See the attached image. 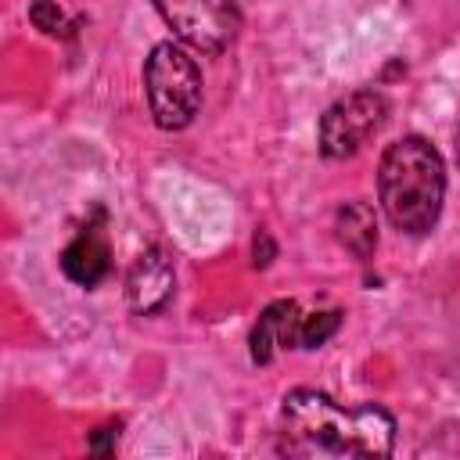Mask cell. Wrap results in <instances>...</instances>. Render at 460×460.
<instances>
[{"instance_id": "6da1fadb", "label": "cell", "mask_w": 460, "mask_h": 460, "mask_svg": "<svg viewBox=\"0 0 460 460\" xmlns=\"http://www.w3.org/2000/svg\"><path fill=\"white\" fill-rule=\"evenodd\" d=\"M280 424L302 449H320L334 456H388L395 442V420L385 406H338L331 395L313 388H295L284 395Z\"/></svg>"}, {"instance_id": "7a4b0ae2", "label": "cell", "mask_w": 460, "mask_h": 460, "mask_svg": "<svg viewBox=\"0 0 460 460\" xmlns=\"http://www.w3.org/2000/svg\"><path fill=\"white\" fill-rule=\"evenodd\" d=\"M377 198L388 223L402 234H428L446 198V165L431 140L402 137L385 147L377 165Z\"/></svg>"}, {"instance_id": "3957f363", "label": "cell", "mask_w": 460, "mask_h": 460, "mask_svg": "<svg viewBox=\"0 0 460 460\" xmlns=\"http://www.w3.org/2000/svg\"><path fill=\"white\" fill-rule=\"evenodd\" d=\"M144 90L158 129H183L201 108V68L180 43H158L144 65Z\"/></svg>"}, {"instance_id": "277c9868", "label": "cell", "mask_w": 460, "mask_h": 460, "mask_svg": "<svg viewBox=\"0 0 460 460\" xmlns=\"http://www.w3.org/2000/svg\"><path fill=\"white\" fill-rule=\"evenodd\" d=\"M385 119H388V101L377 90H352L320 115L316 144L323 158H352L370 137L381 133Z\"/></svg>"}, {"instance_id": "5b68a950", "label": "cell", "mask_w": 460, "mask_h": 460, "mask_svg": "<svg viewBox=\"0 0 460 460\" xmlns=\"http://www.w3.org/2000/svg\"><path fill=\"white\" fill-rule=\"evenodd\" d=\"M155 7L176 40L201 54L226 50L241 32V11L234 0H155Z\"/></svg>"}, {"instance_id": "8992f818", "label": "cell", "mask_w": 460, "mask_h": 460, "mask_svg": "<svg viewBox=\"0 0 460 460\" xmlns=\"http://www.w3.org/2000/svg\"><path fill=\"white\" fill-rule=\"evenodd\" d=\"M172 262L162 248H147L133 259L129 273H126V302L133 313L151 316L158 309H165V302L172 298Z\"/></svg>"}, {"instance_id": "52a82bcc", "label": "cell", "mask_w": 460, "mask_h": 460, "mask_svg": "<svg viewBox=\"0 0 460 460\" xmlns=\"http://www.w3.org/2000/svg\"><path fill=\"white\" fill-rule=\"evenodd\" d=\"M298 334H302V309H298V302H291V298L270 302L259 313V320H255V327L248 334L252 363H270L280 349H295Z\"/></svg>"}, {"instance_id": "ba28073f", "label": "cell", "mask_w": 460, "mask_h": 460, "mask_svg": "<svg viewBox=\"0 0 460 460\" xmlns=\"http://www.w3.org/2000/svg\"><path fill=\"white\" fill-rule=\"evenodd\" d=\"M108 266H111L108 241H104L97 230H90V226L61 252V270H65V277H68L72 284H79V288L101 284L104 273H108Z\"/></svg>"}, {"instance_id": "9c48e42d", "label": "cell", "mask_w": 460, "mask_h": 460, "mask_svg": "<svg viewBox=\"0 0 460 460\" xmlns=\"http://www.w3.org/2000/svg\"><path fill=\"white\" fill-rule=\"evenodd\" d=\"M334 234H338V244L349 255L367 262L377 252V212H374V205L363 201V198L345 201L334 216Z\"/></svg>"}, {"instance_id": "30bf717a", "label": "cell", "mask_w": 460, "mask_h": 460, "mask_svg": "<svg viewBox=\"0 0 460 460\" xmlns=\"http://www.w3.org/2000/svg\"><path fill=\"white\" fill-rule=\"evenodd\" d=\"M341 327V313L338 309H323V313H309L302 316V334H298V349H320L331 341V334Z\"/></svg>"}, {"instance_id": "8fae6325", "label": "cell", "mask_w": 460, "mask_h": 460, "mask_svg": "<svg viewBox=\"0 0 460 460\" xmlns=\"http://www.w3.org/2000/svg\"><path fill=\"white\" fill-rule=\"evenodd\" d=\"M29 22L47 36H58L65 29V14H61V7L54 0H32L29 4Z\"/></svg>"}, {"instance_id": "7c38bea8", "label": "cell", "mask_w": 460, "mask_h": 460, "mask_svg": "<svg viewBox=\"0 0 460 460\" xmlns=\"http://www.w3.org/2000/svg\"><path fill=\"white\" fill-rule=\"evenodd\" d=\"M115 438H119V424H104V428H97V431L90 435V453L108 456V453L115 449Z\"/></svg>"}, {"instance_id": "4fadbf2b", "label": "cell", "mask_w": 460, "mask_h": 460, "mask_svg": "<svg viewBox=\"0 0 460 460\" xmlns=\"http://www.w3.org/2000/svg\"><path fill=\"white\" fill-rule=\"evenodd\" d=\"M252 252H255V266H259V270H262V266H270V259H273V241H270V234H266V230H259V234H255V248H252Z\"/></svg>"}, {"instance_id": "5bb4252c", "label": "cell", "mask_w": 460, "mask_h": 460, "mask_svg": "<svg viewBox=\"0 0 460 460\" xmlns=\"http://www.w3.org/2000/svg\"><path fill=\"white\" fill-rule=\"evenodd\" d=\"M453 147H456V165H460V129H456V144Z\"/></svg>"}]
</instances>
